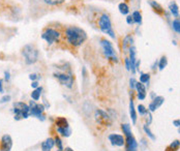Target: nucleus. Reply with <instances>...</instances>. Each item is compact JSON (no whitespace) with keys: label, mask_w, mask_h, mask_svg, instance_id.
<instances>
[{"label":"nucleus","mask_w":180,"mask_h":151,"mask_svg":"<svg viewBox=\"0 0 180 151\" xmlns=\"http://www.w3.org/2000/svg\"><path fill=\"white\" fill-rule=\"evenodd\" d=\"M65 38L67 43L73 47H79L86 41L87 34L82 28L70 26L65 30Z\"/></svg>","instance_id":"nucleus-1"},{"label":"nucleus","mask_w":180,"mask_h":151,"mask_svg":"<svg viewBox=\"0 0 180 151\" xmlns=\"http://www.w3.org/2000/svg\"><path fill=\"white\" fill-rule=\"evenodd\" d=\"M121 128L123 130V133L125 135V149L126 151H138V143L136 141L135 137L132 136L131 125L130 124H122Z\"/></svg>","instance_id":"nucleus-2"},{"label":"nucleus","mask_w":180,"mask_h":151,"mask_svg":"<svg viewBox=\"0 0 180 151\" xmlns=\"http://www.w3.org/2000/svg\"><path fill=\"white\" fill-rule=\"evenodd\" d=\"M23 56L27 64H33L39 59V52L33 45H26L23 49Z\"/></svg>","instance_id":"nucleus-3"},{"label":"nucleus","mask_w":180,"mask_h":151,"mask_svg":"<svg viewBox=\"0 0 180 151\" xmlns=\"http://www.w3.org/2000/svg\"><path fill=\"white\" fill-rule=\"evenodd\" d=\"M13 113H15L16 120H20L21 118L26 119L30 116V108L24 103H13Z\"/></svg>","instance_id":"nucleus-4"},{"label":"nucleus","mask_w":180,"mask_h":151,"mask_svg":"<svg viewBox=\"0 0 180 151\" xmlns=\"http://www.w3.org/2000/svg\"><path fill=\"white\" fill-rule=\"evenodd\" d=\"M98 26H100V29L105 34H108L112 38H115V32L113 28H112L111 20L108 15H103L100 17V20H98Z\"/></svg>","instance_id":"nucleus-5"},{"label":"nucleus","mask_w":180,"mask_h":151,"mask_svg":"<svg viewBox=\"0 0 180 151\" xmlns=\"http://www.w3.org/2000/svg\"><path fill=\"white\" fill-rule=\"evenodd\" d=\"M101 47H103L104 53L108 59H110L114 62H118V57L116 55V52H115V49L113 45L111 43V42L107 41V39H103V41H101Z\"/></svg>","instance_id":"nucleus-6"},{"label":"nucleus","mask_w":180,"mask_h":151,"mask_svg":"<svg viewBox=\"0 0 180 151\" xmlns=\"http://www.w3.org/2000/svg\"><path fill=\"white\" fill-rule=\"evenodd\" d=\"M59 36H60L59 31H57V30L53 28H47L45 31L43 32L42 38L45 39L49 45H52V43H54L56 41H58Z\"/></svg>","instance_id":"nucleus-7"},{"label":"nucleus","mask_w":180,"mask_h":151,"mask_svg":"<svg viewBox=\"0 0 180 151\" xmlns=\"http://www.w3.org/2000/svg\"><path fill=\"white\" fill-rule=\"evenodd\" d=\"M29 108H30V115L34 116L36 118H39V120H45V116L43 115V112L45 108L43 105L39 103H35L34 100H31L29 103Z\"/></svg>","instance_id":"nucleus-8"},{"label":"nucleus","mask_w":180,"mask_h":151,"mask_svg":"<svg viewBox=\"0 0 180 151\" xmlns=\"http://www.w3.org/2000/svg\"><path fill=\"white\" fill-rule=\"evenodd\" d=\"M94 117H95V120L97 123L101 124V125L105 126H110L112 124V119L111 117L108 115L106 112H104L103 110H96L95 113H94Z\"/></svg>","instance_id":"nucleus-9"},{"label":"nucleus","mask_w":180,"mask_h":151,"mask_svg":"<svg viewBox=\"0 0 180 151\" xmlns=\"http://www.w3.org/2000/svg\"><path fill=\"white\" fill-rule=\"evenodd\" d=\"M57 79L59 80V82L62 85L72 88L73 84H74V77L72 76V73H55L54 75Z\"/></svg>","instance_id":"nucleus-10"},{"label":"nucleus","mask_w":180,"mask_h":151,"mask_svg":"<svg viewBox=\"0 0 180 151\" xmlns=\"http://www.w3.org/2000/svg\"><path fill=\"white\" fill-rule=\"evenodd\" d=\"M13 147V140L9 135H4L1 138L0 151H11Z\"/></svg>","instance_id":"nucleus-11"},{"label":"nucleus","mask_w":180,"mask_h":151,"mask_svg":"<svg viewBox=\"0 0 180 151\" xmlns=\"http://www.w3.org/2000/svg\"><path fill=\"white\" fill-rule=\"evenodd\" d=\"M109 141L111 142L112 145L118 147L123 146L125 144V139L123 138V136L118 135V133H112V135L109 136Z\"/></svg>","instance_id":"nucleus-12"},{"label":"nucleus","mask_w":180,"mask_h":151,"mask_svg":"<svg viewBox=\"0 0 180 151\" xmlns=\"http://www.w3.org/2000/svg\"><path fill=\"white\" fill-rule=\"evenodd\" d=\"M165 102V98L162 96H156L155 98L152 99V102L149 103V112H154L155 110H157Z\"/></svg>","instance_id":"nucleus-13"},{"label":"nucleus","mask_w":180,"mask_h":151,"mask_svg":"<svg viewBox=\"0 0 180 151\" xmlns=\"http://www.w3.org/2000/svg\"><path fill=\"white\" fill-rule=\"evenodd\" d=\"M131 47H134V38L131 35H126L122 42V48L124 52H128Z\"/></svg>","instance_id":"nucleus-14"},{"label":"nucleus","mask_w":180,"mask_h":151,"mask_svg":"<svg viewBox=\"0 0 180 151\" xmlns=\"http://www.w3.org/2000/svg\"><path fill=\"white\" fill-rule=\"evenodd\" d=\"M136 89H137V91H138V98L140 100L145 99L146 87L144 86V84L141 82H137V84H136Z\"/></svg>","instance_id":"nucleus-15"},{"label":"nucleus","mask_w":180,"mask_h":151,"mask_svg":"<svg viewBox=\"0 0 180 151\" xmlns=\"http://www.w3.org/2000/svg\"><path fill=\"white\" fill-rule=\"evenodd\" d=\"M55 145V140H53L52 138L47 139L45 142L42 143V150L43 151H51L52 148Z\"/></svg>","instance_id":"nucleus-16"},{"label":"nucleus","mask_w":180,"mask_h":151,"mask_svg":"<svg viewBox=\"0 0 180 151\" xmlns=\"http://www.w3.org/2000/svg\"><path fill=\"white\" fill-rule=\"evenodd\" d=\"M169 9L171 12V14L174 16V17H178L179 15V8H178V5L177 3L175 1H172L171 3L169 4Z\"/></svg>","instance_id":"nucleus-17"},{"label":"nucleus","mask_w":180,"mask_h":151,"mask_svg":"<svg viewBox=\"0 0 180 151\" xmlns=\"http://www.w3.org/2000/svg\"><path fill=\"white\" fill-rule=\"evenodd\" d=\"M130 114H131V118L132 120V123L137 122V114H136V110H135V106H134V102L132 99L130 102Z\"/></svg>","instance_id":"nucleus-18"},{"label":"nucleus","mask_w":180,"mask_h":151,"mask_svg":"<svg viewBox=\"0 0 180 151\" xmlns=\"http://www.w3.org/2000/svg\"><path fill=\"white\" fill-rule=\"evenodd\" d=\"M57 132L61 133L63 137H69L70 133H72V130H70L69 127H57Z\"/></svg>","instance_id":"nucleus-19"},{"label":"nucleus","mask_w":180,"mask_h":151,"mask_svg":"<svg viewBox=\"0 0 180 151\" xmlns=\"http://www.w3.org/2000/svg\"><path fill=\"white\" fill-rule=\"evenodd\" d=\"M179 147H180V141L175 140L174 142H172L171 144H170L166 151H176V150H178Z\"/></svg>","instance_id":"nucleus-20"},{"label":"nucleus","mask_w":180,"mask_h":151,"mask_svg":"<svg viewBox=\"0 0 180 151\" xmlns=\"http://www.w3.org/2000/svg\"><path fill=\"white\" fill-rule=\"evenodd\" d=\"M42 90H43L42 87H37V88H35V90H33L32 93H31V97H32L33 100H39V99Z\"/></svg>","instance_id":"nucleus-21"},{"label":"nucleus","mask_w":180,"mask_h":151,"mask_svg":"<svg viewBox=\"0 0 180 151\" xmlns=\"http://www.w3.org/2000/svg\"><path fill=\"white\" fill-rule=\"evenodd\" d=\"M118 8H119V12L122 15H127L128 13H130V8H128L126 3H124V2L120 3V4L118 5Z\"/></svg>","instance_id":"nucleus-22"},{"label":"nucleus","mask_w":180,"mask_h":151,"mask_svg":"<svg viewBox=\"0 0 180 151\" xmlns=\"http://www.w3.org/2000/svg\"><path fill=\"white\" fill-rule=\"evenodd\" d=\"M56 125L57 127H69V122L66 121L65 118H62V117H60V118L56 120Z\"/></svg>","instance_id":"nucleus-23"},{"label":"nucleus","mask_w":180,"mask_h":151,"mask_svg":"<svg viewBox=\"0 0 180 151\" xmlns=\"http://www.w3.org/2000/svg\"><path fill=\"white\" fill-rule=\"evenodd\" d=\"M149 3H150V5L154 8V11L157 12L158 14H162V13L164 12V11H162V8L156 1H153V0H149Z\"/></svg>","instance_id":"nucleus-24"},{"label":"nucleus","mask_w":180,"mask_h":151,"mask_svg":"<svg viewBox=\"0 0 180 151\" xmlns=\"http://www.w3.org/2000/svg\"><path fill=\"white\" fill-rule=\"evenodd\" d=\"M132 19H134V22L137 23V24H142V16L140 14V12L136 11L134 12V14H132Z\"/></svg>","instance_id":"nucleus-25"},{"label":"nucleus","mask_w":180,"mask_h":151,"mask_svg":"<svg viewBox=\"0 0 180 151\" xmlns=\"http://www.w3.org/2000/svg\"><path fill=\"white\" fill-rule=\"evenodd\" d=\"M167 64H168V60H167V58L164 56V57H162L161 58V60H159V63H158V68H159V69L161 70H162L164 69L166 66H167Z\"/></svg>","instance_id":"nucleus-26"},{"label":"nucleus","mask_w":180,"mask_h":151,"mask_svg":"<svg viewBox=\"0 0 180 151\" xmlns=\"http://www.w3.org/2000/svg\"><path fill=\"white\" fill-rule=\"evenodd\" d=\"M143 128H144V132L146 133V135H147L149 138H150L151 140H155V136L151 133V130H150V128H149V126L147 125V124H146V125H144Z\"/></svg>","instance_id":"nucleus-27"},{"label":"nucleus","mask_w":180,"mask_h":151,"mask_svg":"<svg viewBox=\"0 0 180 151\" xmlns=\"http://www.w3.org/2000/svg\"><path fill=\"white\" fill-rule=\"evenodd\" d=\"M44 1L50 5H58V4H61V3H63L65 0H44Z\"/></svg>","instance_id":"nucleus-28"},{"label":"nucleus","mask_w":180,"mask_h":151,"mask_svg":"<svg viewBox=\"0 0 180 151\" xmlns=\"http://www.w3.org/2000/svg\"><path fill=\"white\" fill-rule=\"evenodd\" d=\"M173 29L180 34V21H179V20L176 19V20L173 21Z\"/></svg>","instance_id":"nucleus-29"},{"label":"nucleus","mask_w":180,"mask_h":151,"mask_svg":"<svg viewBox=\"0 0 180 151\" xmlns=\"http://www.w3.org/2000/svg\"><path fill=\"white\" fill-rule=\"evenodd\" d=\"M149 79H150V76L149 73H142L141 77H140V82L141 83H148L149 82Z\"/></svg>","instance_id":"nucleus-30"},{"label":"nucleus","mask_w":180,"mask_h":151,"mask_svg":"<svg viewBox=\"0 0 180 151\" xmlns=\"http://www.w3.org/2000/svg\"><path fill=\"white\" fill-rule=\"evenodd\" d=\"M55 145L57 146V151H63V146H62V142H61V140L59 139L58 137L55 139Z\"/></svg>","instance_id":"nucleus-31"},{"label":"nucleus","mask_w":180,"mask_h":151,"mask_svg":"<svg viewBox=\"0 0 180 151\" xmlns=\"http://www.w3.org/2000/svg\"><path fill=\"white\" fill-rule=\"evenodd\" d=\"M138 112L140 113V115L144 116V115H146V114L148 113V110L146 109L143 105H139V106H138Z\"/></svg>","instance_id":"nucleus-32"},{"label":"nucleus","mask_w":180,"mask_h":151,"mask_svg":"<svg viewBox=\"0 0 180 151\" xmlns=\"http://www.w3.org/2000/svg\"><path fill=\"white\" fill-rule=\"evenodd\" d=\"M146 117H147V118H146V121H147V125H149V124H150L151 121H152V116H151V114H150V112H149V111H148V113L146 114Z\"/></svg>","instance_id":"nucleus-33"},{"label":"nucleus","mask_w":180,"mask_h":151,"mask_svg":"<svg viewBox=\"0 0 180 151\" xmlns=\"http://www.w3.org/2000/svg\"><path fill=\"white\" fill-rule=\"evenodd\" d=\"M8 100H11V96H9V95H5V96H3L1 99H0V103H4L6 102H8Z\"/></svg>","instance_id":"nucleus-34"},{"label":"nucleus","mask_w":180,"mask_h":151,"mask_svg":"<svg viewBox=\"0 0 180 151\" xmlns=\"http://www.w3.org/2000/svg\"><path fill=\"white\" fill-rule=\"evenodd\" d=\"M136 84H137V82H136V80H135L134 78L130 80V86H131V89L136 88Z\"/></svg>","instance_id":"nucleus-35"},{"label":"nucleus","mask_w":180,"mask_h":151,"mask_svg":"<svg viewBox=\"0 0 180 151\" xmlns=\"http://www.w3.org/2000/svg\"><path fill=\"white\" fill-rule=\"evenodd\" d=\"M125 65H126L127 70H131V60H130V58L125 59Z\"/></svg>","instance_id":"nucleus-36"},{"label":"nucleus","mask_w":180,"mask_h":151,"mask_svg":"<svg viewBox=\"0 0 180 151\" xmlns=\"http://www.w3.org/2000/svg\"><path fill=\"white\" fill-rule=\"evenodd\" d=\"M4 79H5L6 82L9 81V79H11V75H9V72H8V70H5L4 72Z\"/></svg>","instance_id":"nucleus-37"},{"label":"nucleus","mask_w":180,"mask_h":151,"mask_svg":"<svg viewBox=\"0 0 180 151\" xmlns=\"http://www.w3.org/2000/svg\"><path fill=\"white\" fill-rule=\"evenodd\" d=\"M29 79L32 80V81H36V80L39 79V77H37L36 73H31V75L29 76Z\"/></svg>","instance_id":"nucleus-38"},{"label":"nucleus","mask_w":180,"mask_h":151,"mask_svg":"<svg viewBox=\"0 0 180 151\" xmlns=\"http://www.w3.org/2000/svg\"><path fill=\"white\" fill-rule=\"evenodd\" d=\"M126 22H127V24H130V25H131L132 23H134V19H132V16H127Z\"/></svg>","instance_id":"nucleus-39"},{"label":"nucleus","mask_w":180,"mask_h":151,"mask_svg":"<svg viewBox=\"0 0 180 151\" xmlns=\"http://www.w3.org/2000/svg\"><path fill=\"white\" fill-rule=\"evenodd\" d=\"M173 124H174L176 127H180V119L174 120V121H173Z\"/></svg>","instance_id":"nucleus-40"},{"label":"nucleus","mask_w":180,"mask_h":151,"mask_svg":"<svg viewBox=\"0 0 180 151\" xmlns=\"http://www.w3.org/2000/svg\"><path fill=\"white\" fill-rule=\"evenodd\" d=\"M31 86H32V88H37V87H39V82H37V81H32Z\"/></svg>","instance_id":"nucleus-41"},{"label":"nucleus","mask_w":180,"mask_h":151,"mask_svg":"<svg viewBox=\"0 0 180 151\" xmlns=\"http://www.w3.org/2000/svg\"><path fill=\"white\" fill-rule=\"evenodd\" d=\"M2 83H3V81H2V80H0V93H3V92H4V90H3Z\"/></svg>","instance_id":"nucleus-42"},{"label":"nucleus","mask_w":180,"mask_h":151,"mask_svg":"<svg viewBox=\"0 0 180 151\" xmlns=\"http://www.w3.org/2000/svg\"><path fill=\"white\" fill-rule=\"evenodd\" d=\"M156 65H157V62H154V64L152 65V69H155V68H155Z\"/></svg>","instance_id":"nucleus-43"},{"label":"nucleus","mask_w":180,"mask_h":151,"mask_svg":"<svg viewBox=\"0 0 180 151\" xmlns=\"http://www.w3.org/2000/svg\"><path fill=\"white\" fill-rule=\"evenodd\" d=\"M156 97V95H155V93H151V98L153 99V98H155Z\"/></svg>","instance_id":"nucleus-44"},{"label":"nucleus","mask_w":180,"mask_h":151,"mask_svg":"<svg viewBox=\"0 0 180 151\" xmlns=\"http://www.w3.org/2000/svg\"><path fill=\"white\" fill-rule=\"evenodd\" d=\"M63 151H74L73 149H70V148H66V149H64Z\"/></svg>","instance_id":"nucleus-45"},{"label":"nucleus","mask_w":180,"mask_h":151,"mask_svg":"<svg viewBox=\"0 0 180 151\" xmlns=\"http://www.w3.org/2000/svg\"><path fill=\"white\" fill-rule=\"evenodd\" d=\"M179 133H180V127H179Z\"/></svg>","instance_id":"nucleus-46"}]
</instances>
